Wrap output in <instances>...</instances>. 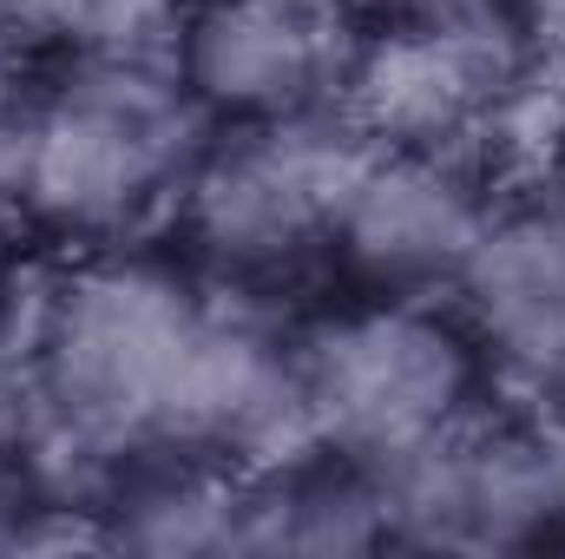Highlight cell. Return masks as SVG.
I'll use <instances>...</instances> for the list:
<instances>
[{
	"instance_id": "cell-1",
	"label": "cell",
	"mask_w": 565,
	"mask_h": 559,
	"mask_svg": "<svg viewBox=\"0 0 565 559\" xmlns=\"http://www.w3.org/2000/svg\"><path fill=\"white\" fill-rule=\"evenodd\" d=\"M204 329L211 303L184 277L139 257L79 264L46 296L26 349L40 454H60L73 474L139 447L171 454Z\"/></svg>"
},
{
	"instance_id": "cell-2",
	"label": "cell",
	"mask_w": 565,
	"mask_h": 559,
	"mask_svg": "<svg viewBox=\"0 0 565 559\" xmlns=\"http://www.w3.org/2000/svg\"><path fill=\"white\" fill-rule=\"evenodd\" d=\"M204 113L145 53L79 60L0 139L7 198L66 244L132 238L204 158Z\"/></svg>"
},
{
	"instance_id": "cell-3",
	"label": "cell",
	"mask_w": 565,
	"mask_h": 559,
	"mask_svg": "<svg viewBox=\"0 0 565 559\" xmlns=\"http://www.w3.org/2000/svg\"><path fill=\"white\" fill-rule=\"evenodd\" d=\"M296 362L309 447H329L355 467H388L467 421L487 376L473 329L408 296H375L369 309L335 316L296 349Z\"/></svg>"
},
{
	"instance_id": "cell-4",
	"label": "cell",
	"mask_w": 565,
	"mask_h": 559,
	"mask_svg": "<svg viewBox=\"0 0 565 559\" xmlns=\"http://www.w3.org/2000/svg\"><path fill=\"white\" fill-rule=\"evenodd\" d=\"M362 151L369 139L342 113L237 126L224 145H204L198 171L178 191L198 257L231 277H270L309 251H329L335 204Z\"/></svg>"
},
{
	"instance_id": "cell-5",
	"label": "cell",
	"mask_w": 565,
	"mask_h": 559,
	"mask_svg": "<svg viewBox=\"0 0 565 559\" xmlns=\"http://www.w3.org/2000/svg\"><path fill=\"white\" fill-rule=\"evenodd\" d=\"M382 500L388 547L422 553H513L559 527L553 507V461L546 434L520 421L473 415L447 434L422 441L415 454L369 467Z\"/></svg>"
},
{
	"instance_id": "cell-6",
	"label": "cell",
	"mask_w": 565,
	"mask_h": 559,
	"mask_svg": "<svg viewBox=\"0 0 565 559\" xmlns=\"http://www.w3.org/2000/svg\"><path fill=\"white\" fill-rule=\"evenodd\" d=\"M533 46L507 13L467 27H395L362 46L342 119L388 151H447L467 158L526 86Z\"/></svg>"
},
{
	"instance_id": "cell-7",
	"label": "cell",
	"mask_w": 565,
	"mask_h": 559,
	"mask_svg": "<svg viewBox=\"0 0 565 559\" xmlns=\"http://www.w3.org/2000/svg\"><path fill=\"white\" fill-rule=\"evenodd\" d=\"M355 60L349 0H204L184 27L178 80L204 119L277 126L329 113Z\"/></svg>"
},
{
	"instance_id": "cell-8",
	"label": "cell",
	"mask_w": 565,
	"mask_h": 559,
	"mask_svg": "<svg viewBox=\"0 0 565 559\" xmlns=\"http://www.w3.org/2000/svg\"><path fill=\"white\" fill-rule=\"evenodd\" d=\"M487 218L493 204L467 158L369 145L335 204L329 257L375 296L427 303L440 289H460Z\"/></svg>"
},
{
	"instance_id": "cell-9",
	"label": "cell",
	"mask_w": 565,
	"mask_h": 559,
	"mask_svg": "<svg viewBox=\"0 0 565 559\" xmlns=\"http://www.w3.org/2000/svg\"><path fill=\"white\" fill-rule=\"evenodd\" d=\"M467 329L507 382L565 395V191L493 204L487 238L460 277Z\"/></svg>"
},
{
	"instance_id": "cell-10",
	"label": "cell",
	"mask_w": 565,
	"mask_h": 559,
	"mask_svg": "<svg viewBox=\"0 0 565 559\" xmlns=\"http://www.w3.org/2000/svg\"><path fill=\"white\" fill-rule=\"evenodd\" d=\"M20 13L40 33L79 46V60H113V53H145L164 0H20Z\"/></svg>"
},
{
	"instance_id": "cell-11",
	"label": "cell",
	"mask_w": 565,
	"mask_h": 559,
	"mask_svg": "<svg viewBox=\"0 0 565 559\" xmlns=\"http://www.w3.org/2000/svg\"><path fill=\"white\" fill-rule=\"evenodd\" d=\"M362 7L382 13L388 33L395 27H467V20H493L500 13V0H362Z\"/></svg>"
},
{
	"instance_id": "cell-12",
	"label": "cell",
	"mask_w": 565,
	"mask_h": 559,
	"mask_svg": "<svg viewBox=\"0 0 565 559\" xmlns=\"http://www.w3.org/2000/svg\"><path fill=\"white\" fill-rule=\"evenodd\" d=\"M500 13L533 53H565V0H500Z\"/></svg>"
},
{
	"instance_id": "cell-13",
	"label": "cell",
	"mask_w": 565,
	"mask_h": 559,
	"mask_svg": "<svg viewBox=\"0 0 565 559\" xmlns=\"http://www.w3.org/2000/svg\"><path fill=\"white\" fill-rule=\"evenodd\" d=\"M546 461H553V507H559V527H565V395L553 421H546Z\"/></svg>"
},
{
	"instance_id": "cell-14",
	"label": "cell",
	"mask_w": 565,
	"mask_h": 559,
	"mask_svg": "<svg viewBox=\"0 0 565 559\" xmlns=\"http://www.w3.org/2000/svg\"><path fill=\"white\" fill-rule=\"evenodd\" d=\"M0 362H7V309H0Z\"/></svg>"
}]
</instances>
